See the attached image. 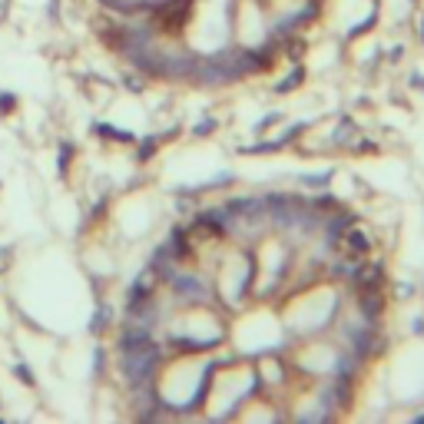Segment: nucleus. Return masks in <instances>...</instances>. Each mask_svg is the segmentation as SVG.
Masks as SVG:
<instances>
[{"instance_id":"5","label":"nucleus","mask_w":424,"mask_h":424,"mask_svg":"<svg viewBox=\"0 0 424 424\" xmlns=\"http://www.w3.org/2000/svg\"><path fill=\"white\" fill-rule=\"evenodd\" d=\"M10 110H14V97L4 93V97H0V113H10Z\"/></svg>"},{"instance_id":"2","label":"nucleus","mask_w":424,"mask_h":424,"mask_svg":"<svg viewBox=\"0 0 424 424\" xmlns=\"http://www.w3.org/2000/svg\"><path fill=\"white\" fill-rule=\"evenodd\" d=\"M299 83H302V70H295V73H292V77L285 80V83H279L275 90H279V93H289V90H295Z\"/></svg>"},{"instance_id":"3","label":"nucleus","mask_w":424,"mask_h":424,"mask_svg":"<svg viewBox=\"0 0 424 424\" xmlns=\"http://www.w3.org/2000/svg\"><path fill=\"white\" fill-rule=\"evenodd\" d=\"M106 322H110V309H106V305H103V309L97 312V318H93V325H90V328H93V332H103V328H106Z\"/></svg>"},{"instance_id":"4","label":"nucleus","mask_w":424,"mask_h":424,"mask_svg":"<svg viewBox=\"0 0 424 424\" xmlns=\"http://www.w3.org/2000/svg\"><path fill=\"white\" fill-rule=\"evenodd\" d=\"M14 371H17V375H20V378H23V381H27V385H30V388L37 385V381H33V375H30V368H27V365H17V368H14Z\"/></svg>"},{"instance_id":"1","label":"nucleus","mask_w":424,"mask_h":424,"mask_svg":"<svg viewBox=\"0 0 424 424\" xmlns=\"http://www.w3.org/2000/svg\"><path fill=\"white\" fill-rule=\"evenodd\" d=\"M345 239H348V249L355 252V255H358V252L365 255V252L371 249V242H368V235H365V232H358V229H355V232H348Z\"/></svg>"},{"instance_id":"6","label":"nucleus","mask_w":424,"mask_h":424,"mask_svg":"<svg viewBox=\"0 0 424 424\" xmlns=\"http://www.w3.org/2000/svg\"><path fill=\"white\" fill-rule=\"evenodd\" d=\"M7 17V0H0V20Z\"/></svg>"}]
</instances>
